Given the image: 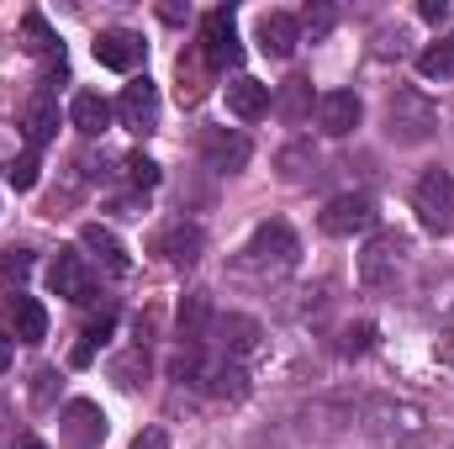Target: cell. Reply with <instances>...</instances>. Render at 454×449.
<instances>
[{"mask_svg": "<svg viewBox=\"0 0 454 449\" xmlns=\"http://www.w3.org/2000/svg\"><path fill=\"white\" fill-rule=\"evenodd\" d=\"M112 375H116V386H127V391L143 386V375H148V354H143V349H127V354L112 365Z\"/></svg>", "mask_w": 454, "mask_h": 449, "instance_id": "obj_29", "label": "cell"}, {"mask_svg": "<svg viewBox=\"0 0 454 449\" xmlns=\"http://www.w3.org/2000/svg\"><path fill=\"white\" fill-rule=\"evenodd\" d=\"M201 159H207V169H217V175H238V169L254 159V143H248L238 127H207V132H201Z\"/></svg>", "mask_w": 454, "mask_h": 449, "instance_id": "obj_6", "label": "cell"}, {"mask_svg": "<svg viewBox=\"0 0 454 449\" xmlns=\"http://www.w3.org/2000/svg\"><path fill=\"white\" fill-rule=\"evenodd\" d=\"M418 16H423V21H434V27H439V21H444V16H450V5H444V0H423V5H418Z\"/></svg>", "mask_w": 454, "mask_h": 449, "instance_id": "obj_36", "label": "cell"}, {"mask_svg": "<svg viewBox=\"0 0 454 449\" xmlns=\"http://www.w3.org/2000/svg\"><path fill=\"white\" fill-rule=\"evenodd\" d=\"M80 248L106 270V275H127L132 270V254H127V243L116 238L112 227H101V223H85L80 227Z\"/></svg>", "mask_w": 454, "mask_h": 449, "instance_id": "obj_11", "label": "cell"}, {"mask_svg": "<svg viewBox=\"0 0 454 449\" xmlns=\"http://www.w3.org/2000/svg\"><path fill=\"white\" fill-rule=\"evenodd\" d=\"M21 48H27V53H43V59L64 53L59 37H53V27L43 21V11H27V16H21Z\"/></svg>", "mask_w": 454, "mask_h": 449, "instance_id": "obj_26", "label": "cell"}, {"mask_svg": "<svg viewBox=\"0 0 454 449\" xmlns=\"http://www.w3.org/2000/svg\"><path fill=\"white\" fill-rule=\"evenodd\" d=\"M143 53H148V43L137 32H127V27H106L96 37V64L101 69H116V75H132L143 64Z\"/></svg>", "mask_w": 454, "mask_h": 449, "instance_id": "obj_10", "label": "cell"}, {"mask_svg": "<svg viewBox=\"0 0 454 449\" xmlns=\"http://www.w3.org/2000/svg\"><path fill=\"white\" fill-rule=\"evenodd\" d=\"M32 381H37L32 386V402H53V370H37Z\"/></svg>", "mask_w": 454, "mask_h": 449, "instance_id": "obj_35", "label": "cell"}, {"mask_svg": "<svg viewBox=\"0 0 454 449\" xmlns=\"http://www.w3.org/2000/svg\"><path fill=\"white\" fill-rule=\"evenodd\" d=\"M16 449H48V445H37V439H21V445H16Z\"/></svg>", "mask_w": 454, "mask_h": 449, "instance_id": "obj_38", "label": "cell"}, {"mask_svg": "<svg viewBox=\"0 0 454 449\" xmlns=\"http://www.w3.org/2000/svg\"><path fill=\"white\" fill-rule=\"evenodd\" d=\"M132 449H169V434H164V429H143V434L132 439Z\"/></svg>", "mask_w": 454, "mask_h": 449, "instance_id": "obj_34", "label": "cell"}, {"mask_svg": "<svg viewBox=\"0 0 454 449\" xmlns=\"http://www.w3.org/2000/svg\"><path fill=\"white\" fill-rule=\"evenodd\" d=\"M270 106H275L280 122H307L312 106H317V101H312V80H286V85H280V96H275Z\"/></svg>", "mask_w": 454, "mask_h": 449, "instance_id": "obj_23", "label": "cell"}, {"mask_svg": "<svg viewBox=\"0 0 454 449\" xmlns=\"http://www.w3.org/2000/svg\"><path fill=\"white\" fill-rule=\"evenodd\" d=\"M339 349L348 354V359H354V354H370V349H375V323H354V328H343Z\"/></svg>", "mask_w": 454, "mask_h": 449, "instance_id": "obj_33", "label": "cell"}, {"mask_svg": "<svg viewBox=\"0 0 454 449\" xmlns=\"http://www.w3.org/2000/svg\"><path fill=\"white\" fill-rule=\"evenodd\" d=\"M333 21H339V11H333L328 0H317V5H307V11L296 16V27H307L312 37H328V32H333Z\"/></svg>", "mask_w": 454, "mask_h": 449, "instance_id": "obj_31", "label": "cell"}, {"mask_svg": "<svg viewBox=\"0 0 454 449\" xmlns=\"http://www.w3.org/2000/svg\"><path fill=\"white\" fill-rule=\"evenodd\" d=\"M37 175H43L37 154H21V159H11V164H5V185H11V191H32V185H37Z\"/></svg>", "mask_w": 454, "mask_h": 449, "instance_id": "obj_30", "label": "cell"}, {"mask_svg": "<svg viewBox=\"0 0 454 449\" xmlns=\"http://www.w3.org/2000/svg\"><path fill=\"white\" fill-rule=\"evenodd\" d=\"M64 439H69V449H96L106 439V413H101L96 402L74 397V402L64 407Z\"/></svg>", "mask_w": 454, "mask_h": 449, "instance_id": "obj_12", "label": "cell"}, {"mask_svg": "<svg viewBox=\"0 0 454 449\" xmlns=\"http://www.w3.org/2000/svg\"><path fill=\"white\" fill-rule=\"evenodd\" d=\"M201 59H207L212 69H238V64H243L238 21H232V11H227V5H217V11H207V16H201Z\"/></svg>", "mask_w": 454, "mask_h": 449, "instance_id": "obj_4", "label": "cell"}, {"mask_svg": "<svg viewBox=\"0 0 454 449\" xmlns=\"http://www.w3.org/2000/svg\"><path fill=\"white\" fill-rule=\"evenodd\" d=\"M21 127H27L32 154H37L43 143H53V132H59V96H53V91H37V96L27 101V112H21Z\"/></svg>", "mask_w": 454, "mask_h": 449, "instance_id": "obj_17", "label": "cell"}, {"mask_svg": "<svg viewBox=\"0 0 454 449\" xmlns=\"http://www.w3.org/2000/svg\"><path fill=\"white\" fill-rule=\"evenodd\" d=\"M227 112L238 116V122H259V116L270 112V85H259V80L238 75V80L227 85Z\"/></svg>", "mask_w": 454, "mask_h": 449, "instance_id": "obj_20", "label": "cell"}, {"mask_svg": "<svg viewBox=\"0 0 454 449\" xmlns=\"http://www.w3.org/2000/svg\"><path fill=\"white\" fill-rule=\"evenodd\" d=\"M48 286H53V296H69V302H96V280H90V270H85V254H74V248H59V259H53V270H48Z\"/></svg>", "mask_w": 454, "mask_h": 449, "instance_id": "obj_9", "label": "cell"}, {"mask_svg": "<svg viewBox=\"0 0 454 449\" xmlns=\"http://www.w3.org/2000/svg\"><path fill=\"white\" fill-rule=\"evenodd\" d=\"M5 328H11V338L16 343H43L48 338V307L37 302V296H11L5 302Z\"/></svg>", "mask_w": 454, "mask_h": 449, "instance_id": "obj_16", "label": "cell"}, {"mask_svg": "<svg viewBox=\"0 0 454 449\" xmlns=\"http://www.w3.org/2000/svg\"><path fill=\"white\" fill-rule=\"evenodd\" d=\"M402 254H407V238H396V232L370 238L364 254H359V280H364V286H386V280L402 270Z\"/></svg>", "mask_w": 454, "mask_h": 449, "instance_id": "obj_8", "label": "cell"}, {"mask_svg": "<svg viewBox=\"0 0 454 449\" xmlns=\"http://www.w3.org/2000/svg\"><path fill=\"white\" fill-rule=\"evenodd\" d=\"M254 37H259V53L264 59H291L296 43H301V27H296L291 11H264L259 27H254Z\"/></svg>", "mask_w": 454, "mask_h": 449, "instance_id": "obj_13", "label": "cell"}, {"mask_svg": "<svg viewBox=\"0 0 454 449\" xmlns=\"http://www.w3.org/2000/svg\"><path fill=\"white\" fill-rule=\"evenodd\" d=\"M296 232L286 223H259L254 227V238H248V248H243V264H254V270H291L296 264Z\"/></svg>", "mask_w": 454, "mask_h": 449, "instance_id": "obj_3", "label": "cell"}, {"mask_svg": "<svg viewBox=\"0 0 454 449\" xmlns=\"http://www.w3.org/2000/svg\"><path fill=\"white\" fill-rule=\"evenodd\" d=\"M112 328H116V318H112V312H101V323H90V328H85V338H80V349H74V365H90L96 343H106V338H112Z\"/></svg>", "mask_w": 454, "mask_h": 449, "instance_id": "obj_32", "label": "cell"}, {"mask_svg": "<svg viewBox=\"0 0 454 449\" xmlns=\"http://www.w3.org/2000/svg\"><path fill=\"white\" fill-rule=\"evenodd\" d=\"M439 132V106L423 91H396L386 106V138L391 143H428Z\"/></svg>", "mask_w": 454, "mask_h": 449, "instance_id": "obj_1", "label": "cell"}, {"mask_svg": "<svg viewBox=\"0 0 454 449\" xmlns=\"http://www.w3.org/2000/svg\"><path fill=\"white\" fill-rule=\"evenodd\" d=\"M32 275V248H0V286H21Z\"/></svg>", "mask_w": 454, "mask_h": 449, "instance_id": "obj_28", "label": "cell"}, {"mask_svg": "<svg viewBox=\"0 0 454 449\" xmlns=\"http://www.w3.org/2000/svg\"><path fill=\"white\" fill-rule=\"evenodd\" d=\"M153 248L169 259V264H180V270H191L201 254H207V232L196 223H169L159 238H153Z\"/></svg>", "mask_w": 454, "mask_h": 449, "instance_id": "obj_14", "label": "cell"}, {"mask_svg": "<svg viewBox=\"0 0 454 449\" xmlns=\"http://www.w3.org/2000/svg\"><path fill=\"white\" fill-rule=\"evenodd\" d=\"M196 386H207L212 397H232V402H238V397L248 391V375H243V370H238L232 359H217V365H201Z\"/></svg>", "mask_w": 454, "mask_h": 449, "instance_id": "obj_22", "label": "cell"}, {"mask_svg": "<svg viewBox=\"0 0 454 449\" xmlns=\"http://www.w3.org/2000/svg\"><path fill=\"white\" fill-rule=\"evenodd\" d=\"M116 116H121V127L127 132H153L159 127V85L143 75V80H132L127 91H121V101H116Z\"/></svg>", "mask_w": 454, "mask_h": 449, "instance_id": "obj_7", "label": "cell"}, {"mask_svg": "<svg viewBox=\"0 0 454 449\" xmlns=\"http://www.w3.org/2000/svg\"><path fill=\"white\" fill-rule=\"evenodd\" d=\"M121 169H127V180H132L137 191H153V185L164 180V169H159L148 154H127V159H121Z\"/></svg>", "mask_w": 454, "mask_h": 449, "instance_id": "obj_27", "label": "cell"}, {"mask_svg": "<svg viewBox=\"0 0 454 449\" xmlns=\"http://www.w3.org/2000/svg\"><path fill=\"white\" fill-rule=\"evenodd\" d=\"M359 116H364V101H359L354 91H328V96H317V127H323L328 138H348V132L359 127Z\"/></svg>", "mask_w": 454, "mask_h": 449, "instance_id": "obj_15", "label": "cell"}, {"mask_svg": "<svg viewBox=\"0 0 454 449\" xmlns=\"http://www.w3.org/2000/svg\"><path fill=\"white\" fill-rule=\"evenodd\" d=\"M112 116H116V106L106 96H96V91H80V96L69 101V127L85 132V138H101V132L112 127Z\"/></svg>", "mask_w": 454, "mask_h": 449, "instance_id": "obj_19", "label": "cell"}, {"mask_svg": "<svg viewBox=\"0 0 454 449\" xmlns=\"http://www.w3.org/2000/svg\"><path fill=\"white\" fill-rule=\"evenodd\" d=\"M212 334H217V343H223L227 359H243V354L259 349V323L243 318V312H223V318L212 323Z\"/></svg>", "mask_w": 454, "mask_h": 449, "instance_id": "obj_18", "label": "cell"}, {"mask_svg": "<svg viewBox=\"0 0 454 449\" xmlns=\"http://www.w3.org/2000/svg\"><path fill=\"white\" fill-rule=\"evenodd\" d=\"M11 354H16V343H11V334H0V370H11Z\"/></svg>", "mask_w": 454, "mask_h": 449, "instance_id": "obj_37", "label": "cell"}, {"mask_svg": "<svg viewBox=\"0 0 454 449\" xmlns=\"http://www.w3.org/2000/svg\"><path fill=\"white\" fill-rule=\"evenodd\" d=\"M275 169H280V180H286V185H301V180L317 169L312 143H291V148H280V154H275Z\"/></svg>", "mask_w": 454, "mask_h": 449, "instance_id": "obj_24", "label": "cell"}, {"mask_svg": "<svg viewBox=\"0 0 454 449\" xmlns=\"http://www.w3.org/2000/svg\"><path fill=\"white\" fill-rule=\"evenodd\" d=\"M418 75H423V80H454V37L450 32L418 53Z\"/></svg>", "mask_w": 454, "mask_h": 449, "instance_id": "obj_25", "label": "cell"}, {"mask_svg": "<svg viewBox=\"0 0 454 449\" xmlns=\"http://www.w3.org/2000/svg\"><path fill=\"white\" fill-rule=\"evenodd\" d=\"M323 232L328 238H354V232H370L375 227V201L364 196V191H343V196H333L328 207H323Z\"/></svg>", "mask_w": 454, "mask_h": 449, "instance_id": "obj_5", "label": "cell"}, {"mask_svg": "<svg viewBox=\"0 0 454 449\" xmlns=\"http://www.w3.org/2000/svg\"><path fill=\"white\" fill-rule=\"evenodd\" d=\"M207 323H212V296H207V291H191V296L180 302V343H185V349H201Z\"/></svg>", "mask_w": 454, "mask_h": 449, "instance_id": "obj_21", "label": "cell"}, {"mask_svg": "<svg viewBox=\"0 0 454 449\" xmlns=\"http://www.w3.org/2000/svg\"><path fill=\"white\" fill-rule=\"evenodd\" d=\"M412 207H418V223L444 238L454 227V175L450 169H428L418 180V191H412Z\"/></svg>", "mask_w": 454, "mask_h": 449, "instance_id": "obj_2", "label": "cell"}]
</instances>
